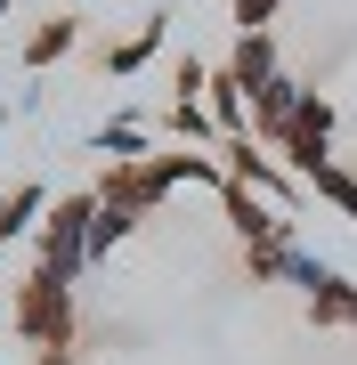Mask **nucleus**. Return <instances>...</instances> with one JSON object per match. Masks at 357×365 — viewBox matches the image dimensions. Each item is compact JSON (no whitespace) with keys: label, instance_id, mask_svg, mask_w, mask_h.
<instances>
[{"label":"nucleus","instance_id":"423d86ee","mask_svg":"<svg viewBox=\"0 0 357 365\" xmlns=\"http://www.w3.org/2000/svg\"><path fill=\"white\" fill-rule=\"evenodd\" d=\"M49 220V187H9V195H0V244H25V235Z\"/></svg>","mask_w":357,"mask_h":365},{"label":"nucleus","instance_id":"20e7f679","mask_svg":"<svg viewBox=\"0 0 357 365\" xmlns=\"http://www.w3.org/2000/svg\"><path fill=\"white\" fill-rule=\"evenodd\" d=\"M219 203H227V227H236L244 244H292L284 211L268 203V195H252V187H236V179H227V187H219Z\"/></svg>","mask_w":357,"mask_h":365},{"label":"nucleus","instance_id":"39448f33","mask_svg":"<svg viewBox=\"0 0 357 365\" xmlns=\"http://www.w3.org/2000/svg\"><path fill=\"white\" fill-rule=\"evenodd\" d=\"M203 106H212V122H219V138H252V98H244V81L236 73H212L203 81Z\"/></svg>","mask_w":357,"mask_h":365},{"label":"nucleus","instance_id":"6e6552de","mask_svg":"<svg viewBox=\"0 0 357 365\" xmlns=\"http://www.w3.org/2000/svg\"><path fill=\"white\" fill-rule=\"evenodd\" d=\"M227 73H236L244 90H260L268 73H284V66H276V41H268V33H236V57H227Z\"/></svg>","mask_w":357,"mask_h":365},{"label":"nucleus","instance_id":"9b49d317","mask_svg":"<svg viewBox=\"0 0 357 365\" xmlns=\"http://www.w3.org/2000/svg\"><path fill=\"white\" fill-rule=\"evenodd\" d=\"M301 187H309L317 203H333V211H349V220H357V179H349L341 163H317V170H309Z\"/></svg>","mask_w":357,"mask_h":365},{"label":"nucleus","instance_id":"2eb2a0df","mask_svg":"<svg viewBox=\"0 0 357 365\" xmlns=\"http://www.w3.org/2000/svg\"><path fill=\"white\" fill-rule=\"evenodd\" d=\"M33 365H73V349H33Z\"/></svg>","mask_w":357,"mask_h":365},{"label":"nucleus","instance_id":"0eeeda50","mask_svg":"<svg viewBox=\"0 0 357 365\" xmlns=\"http://www.w3.org/2000/svg\"><path fill=\"white\" fill-rule=\"evenodd\" d=\"M73 41H81V25H73V16H41V25L25 33V49H16V57L41 73V66H57V57H73Z\"/></svg>","mask_w":357,"mask_h":365},{"label":"nucleus","instance_id":"1a4fd4ad","mask_svg":"<svg viewBox=\"0 0 357 365\" xmlns=\"http://www.w3.org/2000/svg\"><path fill=\"white\" fill-rule=\"evenodd\" d=\"M162 33H171V16H162V9H155V16H146V25L130 33V41H114V49H106V73H138V66H146V57H155V49H162Z\"/></svg>","mask_w":357,"mask_h":365},{"label":"nucleus","instance_id":"f8f14e48","mask_svg":"<svg viewBox=\"0 0 357 365\" xmlns=\"http://www.w3.org/2000/svg\"><path fill=\"white\" fill-rule=\"evenodd\" d=\"M171 130H179L187 146H219V122H212L203 98H171Z\"/></svg>","mask_w":357,"mask_h":365},{"label":"nucleus","instance_id":"4468645a","mask_svg":"<svg viewBox=\"0 0 357 365\" xmlns=\"http://www.w3.org/2000/svg\"><path fill=\"white\" fill-rule=\"evenodd\" d=\"M276 9H284V0H236V33H268Z\"/></svg>","mask_w":357,"mask_h":365},{"label":"nucleus","instance_id":"f257e3e1","mask_svg":"<svg viewBox=\"0 0 357 365\" xmlns=\"http://www.w3.org/2000/svg\"><path fill=\"white\" fill-rule=\"evenodd\" d=\"M90 220H98V187L90 195H57L49 220L33 227V268L57 276V284H81V268H90Z\"/></svg>","mask_w":357,"mask_h":365},{"label":"nucleus","instance_id":"9d476101","mask_svg":"<svg viewBox=\"0 0 357 365\" xmlns=\"http://www.w3.org/2000/svg\"><path fill=\"white\" fill-rule=\"evenodd\" d=\"M90 146H98V155H122V163H146V122L138 114H114V122L90 130Z\"/></svg>","mask_w":357,"mask_h":365},{"label":"nucleus","instance_id":"7ed1b4c3","mask_svg":"<svg viewBox=\"0 0 357 365\" xmlns=\"http://www.w3.org/2000/svg\"><path fill=\"white\" fill-rule=\"evenodd\" d=\"M219 163H227V179H236V187H252V195H268V203H301V195H309L284 163L252 155V138H219Z\"/></svg>","mask_w":357,"mask_h":365},{"label":"nucleus","instance_id":"f03ea898","mask_svg":"<svg viewBox=\"0 0 357 365\" xmlns=\"http://www.w3.org/2000/svg\"><path fill=\"white\" fill-rule=\"evenodd\" d=\"M16 333L33 341V349H73V284H57V276H25L16 284Z\"/></svg>","mask_w":357,"mask_h":365},{"label":"nucleus","instance_id":"ddd939ff","mask_svg":"<svg viewBox=\"0 0 357 365\" xmlns=\"http://www.w3.org/2000/svg\"><path fill=\"white\" fill-rule=\"evenodd\" d=\"M292 130H309V138L333 146V106H325L317 90H301V98H292Z\"/></svg>","mask_w":357,"mask_h":365},{"label":"nucleus","instance_id":"dca6fc26","mask_svg":"<svg viewBox=\"0 0 357 365\" xmlns=\"http://www.w3.org/2000/svg\"><path fill=\"white\" fill-rule=\"evenodd\" d=\"M0 16H9V0H0Z\"/></svg>","mask_w":357,"mask_h":365}]
</instances>
